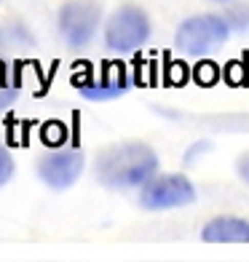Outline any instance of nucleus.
<instances>
[{"mask_svg": "<svg viewBox=\"0 0 249 262\" xmlns=\"http://www.w3.org/2000/svg\"><path fill=\"white\" fill-rule=\"evenodd\" d=\"M65 137H67V131H65V126L59 123V121H49L43 126V142L49 147H59L65 142Z\"/></svg>", "mask_w": 249, "mask_h": 262, "instance_id": "obj_10", "label": "nucleus"}, {"mask_svg": "<svg viewBox=\"0 0 249 262\" xmlns=\"http://www.w3.org/2000/svg\"><path fill=\"white\" fill-rule=\"evenodd\" d=\"M102 11L94 0H70L59 8V32L70 49H83L99 27Z\"/></svg>", "mask_w": 249, "mask_h": 262, "instance_id": "obj_5", "label": "nucleus"}, {"mask_svg": "<svg viewBox=\"0 0 249 262\" xmlns=\"http://www.w3.org/2000/svg\"><path fill=\"white\" fill-rule=\"evenodd\" d=\"M169 80L174 83V86H182V83L188 80V67H185L182 62L172 64V67H169Z\"/></svg>", "mask_w": 249, "mask_h": 262, "instance_id": "obj_12", "label": "nucleus"}, {"mask_svg": "<svg viewBox=\"0 0 249 262\" xmlns=\"http://www.w3.org/2000/svg\"><path fill=\"white\" fill-rule=\"evenodd\" d=\"M239 174H241L244 182H249V152L241 156V161H239Z\"/></svg>", "mask_w": 249, "mask_h": 262, "instance_id": "obj_14", "label": "nucleus"}, {"mask_svg": "<svg viewBox=\"0 0 249 262\" xmlns=\"http://www.w3.org/2000/svg\"><path fill=\"white\" fill-rule=\"evenodd\" d=\"M83 171V156L78 150H62L51 152L49 158H43L38 163L40 180L49 185L51 190H67L78 182V177Z\"/></svg>", "mask_w": 249, "mask_h": 262, "instance_id": "obj_6", "label": "nucleus"}, {"mask_svg": "<svg viewBox=\"0 0 249 262\" xmlns=\"http://www.w3.org/2000/svg\"><path fill=\"white\" fill-rule=\"evenodd\" d=\"M193 80L198 83V86H204V89L215 86V83L220 80V67H217L215 62H209V59H204V62H198V64H196V70H193Z\"/></svg>", "mask_w": 249, "mask_h": 262, "instance_id": "obj_8", "label": "nucleus"}, {"mask_svg": "<svg viewBox=\"0 0 249 262\" xmlns=\"http://www.w3.org/2000/svg\"><path fill=\"white\" fill-rule=\"evenodd\" d=\"M150 38V19L139 6H121L115 14L108 19L105 27V43L110 51L129 54L145 46Z\"/></svg>", "mask_w": 249, "mask_h": 262, "instance_id": "obj_3", "label": "nucleus"}, {"mask_svg": "<svg viewBox=\"0 0 249 262\" xmlns=\"http://www.w3.org/2000/svg\"><path fill=\"white\" fill-rule=\"evenodd\" d=\"M11 174H14V161L6 150H0V185H6L11 180Z\"/></svg>", "mask_w": 249, "mask_h": 262, "instance_id": "obj_11", "label": "nucleus"}, {"mask_svg": "<svg viewBox=\"0 0 249 262\" xmlns=\"http://www.w3.org/2000/svg\"><path fill=\"white\" fill-rule=\"evenodd\" d=\"M215 3H225V0H215Z\"/></svg>", "mask_w": 249, "mask_h": 262, "instance_id": "obj_15", "label": "nucleus"}, {"mask_svg": "<svg viewBox=\"0 0 249 262\" xmlns=\"http://www.w3.org/2000/svg\"><path fill=\"white\" fill-rule=\"evenodd\" d=\"M126 89L121 86H102V89H94V86H80V94L86 99H94V102H102V99H113V97H121Z\"/></svg>", "mask_w": 249, "mask_h": 262, "instance_id": "obj_9", "label": "nucleus"}, {"mask_svg": "<svg viewBox=\"0 0 249 262\" xmlns=\"http://www.w3.org/2000/svg\"><path fill=\"white\" fill-rule=\"evenodd\" d=\"M244 80V70H241V64H228V83L231 86H239V83Z\"/></svg>", "mask_w": 249, "mask_h": 262, "instance_id": "obj_13", "label": "nucleus"}, {"mask_svg": "<svg viewBox=\"0 0 249 262\" xmlns=\"http://www.w3.org/2000/svg\"><path fill=\"white\" fill-rule=\"evenodd\" d=\"M142 206L150 211H161V209H177V206H188L196 201V190L191 180L182 174H163V177H150L142 185L139 193Z\"/></svg>", "mask_w": 249, "mask_h": 262, "instance_id": "obj_4", "label": "nucleus"}, {"mask_svg": "<svg viewBox=\"0 0 249 262\" xmlns=\"http://www.w3.org/2000/svg\"><path fill=\"white\" fill-rule=\"evenodd\" d=\"M231 35V25L222 16L215 14H201L191 16L177 27V49L188 56H209L217 49H222Z\"/></svg>", "mask_w": 249, "mask_h": 262, "instance_id": "obj_2", "label": "nucleus"}, {"mask_svg": "<svg viewBox=\"0 0 249 262\" xmlns=\"http://www.w3.org/2000/svg\"><path fill=\"white\" fill-rule=\"evenodd\" d=\"M158 169V156L142 142H126L105 150L97 158V177L113 190L142 187Z\"/></svg>", "mask_w": 249, "mask_h": 262, "instance_id": "obj_1", "label": "nucleus"}, {"mask_svg": "<svg viewBox=\"0 0 249 262\" xmlns=\"http://www.w3.org/2000/svg\"><path fill=\"white\" fill-rule=\"evenodd\" d=\"M201 238L206 244H249V222L241 217H215L204 225Z\"/></svg>", "mask_w": 249, "mask_h": 262, "instance_id": "obj_7", "label": "nucleus"}]
</instances>
